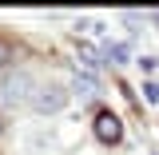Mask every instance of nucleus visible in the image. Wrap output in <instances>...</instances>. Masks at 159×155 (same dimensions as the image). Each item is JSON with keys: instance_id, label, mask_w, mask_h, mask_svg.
<instances>
[{"instance_id": "3", "label": "nucleus", "mask_w": 159, "mask_h": 155, "mask_svg": "<svg viewBox=\"0 0 159 155\" xmlns=\"http://www.w3.org/2000/svg\"><path fill=\"white\" fill-rule=\"evenodd\" d=\"M96 139L99 143H119L123 139V123H119L116 112H99L96 116Z\"/></svg>"}, {"instance_id": "1", "label": "nucleus", "mask_w": 159, "mask_h": 155, "mask_svg": "<svg viewBox=\"0 0 159 155\" xmlns=\"http://www.w3.org/2000/svg\"><path fill=\"white\" fill-rule=\"evenodd\" d=\"M36 80H32V72H12V76L4 80V88H0V103L4 107H24V103H32V96H36Z\"/></svg>"}, {"instance_id": "6", "label": "nucleus", "mask_w": 159, "mask_h": 155, "mask_svg": "<svg viewBox=\"0 0 159 155\" xmlns=\"http://www.w3.org/2000/svg\"><path fill=\"white\" fill-rule=\"evenodd\" d=\"M80 60H84V68H88V72H96V68H99L96 48H88V44H80Z\"/></svg>"}, {"instance_id": "4", "label": "nucleus", "mask_w": 159, "mask_h": 155, "mask_svg": "<svg viewBox=\"0 0 159 155\" xmlns=\"http://www.w3.org/2000/svg\"><path fill=\"white\" fill-rule=\"evenodd\" d=\"M72 96L92 99V96H96V80H92V76H80V72H76V80H72Z\"/></svg>"}, {"instance_id": "8", "label": "nucleus", "mask_w": 159, "mask_h": 155, "mask_svg": "<svg viewBox=\"0 0 159 155\" xmlns=\"http://www.w3.org/2000/svg\"><path fill=\"white\" fill-rule=\"evenodd\" d=\"M4 56H8V44H4V40H0V60H4Z\"/></svg>"}, {"instance_id": "5", "label": "nucleus", "mask_w": 159, "mask_h": 155, "mask_svg": "<svg viewBox=\"0 0 159 155\" xmlns=\"http://www.w3.org/2000/svg\"><path fill=\"white\" fill-rule=\"evenodd\" d=\"M103 52H107L111 64H127V60H131V48H127V44H107Z\"/></svg>"}, {"instance_id": "7", "label": "nucleus", "mask_w": 159, "mask_h": 155, "mask_svg": "<svg viewBox=\"0 0 159 155\" xmlns=\"http://www.w3.org/2000/svg\"><path fill=\"white\" fill-rule=\"evenodd\" d=\"M143 99H147V103H159V84L147 80V84H143Z\"/></svg>"}, {"instance_id": "2", "label": "nucleus", "mask_w": 159, "mask_h": 155, "mask_svg": "<svg viewBox=\"0 0 159 155\" xmlns=\"http://www.w3.org/2000/svg\"><path fill=\"white\" fill-rule=\"evenodd\" d=\"M68 88H60V84H40L36 96H32V112L36 116H56V112H64L68 107Z\"/></svg>"}]
</instances>
